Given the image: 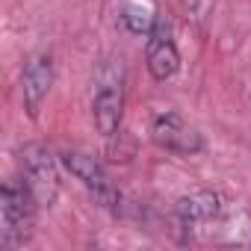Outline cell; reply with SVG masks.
Returning a JSON list of instances; mask_svg holds the SVG:
<instances>
[{
	"label": "cell",
	"instance_id": "obj_7",
	"mask_svg": "<svg viewBox=\"0 0 251 251\" xmlns=\"http://www.w3.org/2000/svg\"><path fill=\"white\" fill-rule=\"evenodd\" d=\"M121 115H124V89L115 80L100 83V89L95 92L92 100V118H95V127L100 136H112L121 130Z\"/></svg>",
	"mask_w": 251,
	"mask_h": 251
},
{
	"label": "cell",
	"instance_id": "obj_2",
	"mask_svg": "<svg viewBox=\"0 0 251 251\" xmlns=\"http://www.w3.org/2000/svg\"><path fill=\"white\" fill-rule=\"evenodd\" d=\"M18 160H21L24 186L33 192L36 204L53 207V201L59 195V169H56V157L50 154V148L42 142H27V145H21Z\"/></svg>",
	"mask_w": 251,
	"mask_h": 251
},
{
	"label": "cell",
	"instance_id": "obj_5",
	"mask_svg": "<svg viewBox=\"0 0 251 251\" xmlns=\"http://www.w3.org/2000/svg\"><path fill=\"white\" fill-rule=\"evenodd\" d=\"M53 77H56V71H53V56L50 53H33L24 62V71H21V103H24L30 118L39 115L45 98L50 95Z\"/></svg>",
	"mask_w": 251,
	"mask_h": 251
},
{
	"label": "cell",
	"instance_id": "obj_8",
	"mask_svg": "<svg viewBox=\"0 0 251 251\" xmlns=\"http://www.w3.org/2000/svg\"><path fill=\"white\" fill-rule=\"evenodd\" d=\"M222 210V198L213 192V189H198L192 195H183L177 198L175 204V213L183 225H195V222H210L216 219Z\"/></svg>",
	"mask_w": 251,
	"mask_h": 251
},
{
	"label": "cell",
	"instance_id": "obj_10",
	"mask_svg": "<svg viewBox=\"0 0 251 251\" xmlns=\"http://www.w3.org/2000/svg\"><path fill=\"white\" fill-rule=\"evenodd\" d=\"M106 154H109L112 163H130L133 154H136V142H133V136H130V133H124V130L112 133V136H109V148H106Z\"/></svg>",
	"mask_w": 251,
	"mask_h": 251
},
{
	"label": "cell",
	"instance_id": "obj_3",
	"mask_svg": "<svg viewBox=\"0 0 251 251\" xmlns=\"http://www.w3.org/2000/svg\"><path fill=\"white\" fill-rule=\"evenodd\" d=\"M59 160H62V166H65V172H71V177L80 180V183L89 189V195H92L100 207L118 210L121 195H118V189H115V183H112V177L106 175V169H103L100 160H95V157L86 154V151H65Z\"/></svg>",
	"mask_w": 251,
	"mask_h": 251
},
{
	"label": "cell",
	"instance_id": "obj_9",
	"mask_svg": "<svg viewBox=\"0 0 251 251\" xmlns=\"http://www.w3.org/2000/svg\"><path fill=\"white\" fill-rule=\"evenodd\" d=\"M157 15L148 3H127L121 9V24L127 27V33L133 36H151V30L157 27Z\"/></svg>",
	"mask_w": 251,
	"mask_h": 251
},
{
	"label": "cell",
	"instance_id": "obj_1",
	"mask_svg": "<svg viewBox=\"0 0 251 251\" xmlns=\"http://www.w3.org/2000/svg\"><path fill=\"white\" fill-rule=\"evenodd\" d=\"M36 198L24 183H6L0 192V242L3 248H21L33 236Z\"/></svg>",
	"mask_w": 251,
	"mask_h": 251
},
{
	"label": "cell",
	"instance_id": "obj_6",
	"mask_svg": "<svg viewBox=\"0 0 251 251\" xmlns=\"http://www.w3.org/2000/svg\"><path fill=\"white\" fill-rule=\"evenodd\" d=\"M145 65H148V74L157 80V83H166L172 80L177 71H180V53H177V45L172 42L169 30L157 21V27L151 30L148 36V45H145Z\"/></svg>",
	"mask_w": 251,
	"mask_h": 251
},
{
	"label": "cell",
	"instance_id": "obj_4",
	"mask_svg": "<svg viewBox=\"0 0 251 251\" xmlns=\"http://www.w3.org/2000/svg\"><path fill=\"white\" fill-rule=\"evenodd\" d=\"M151 139H154V145H160V148H166L172 154H180V157H192V154H198L204 148L201 133L192 127L183 115H177V112H160V115H154V121H151Z\"/></svg>",
	"mask_w": 251,
	"mask_h": 251
}]
</instances>
